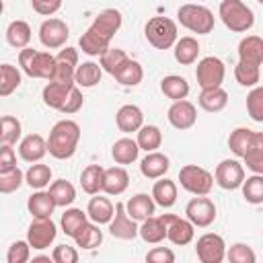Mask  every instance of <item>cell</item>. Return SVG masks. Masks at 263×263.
Instances as JSON below:
<instances>
[{
  "label": "cell",
  "mask_w": 263,
  "mask_h": 263,
  "mask_svg": "<svg viewBox=\"0 0 263 263\" xmlns=\"http://www.w3.org/2000/svg\"><path fill=\"white\" fill-rule=\"evenodd\" d=\"M121 27V12L115 8H105L101 10L92 25L86 29V33H82L80 37V49L86 55H103L109 49L111 39L115 37V33Z\"/></svg>",
  "instance_id": "cell-1"
},
{
  "label": "cell",
  "mask_w": 263,
  "mask_h": 263,
  "mask_svg": "<svg viewBox=\"0 0 263 263\" xmlns=\"http://www.w3.org/2000/svg\"><path fill=\"white\" fill-rule=\"evenodd\" d=\"M78 140H80V127H78V123L72 121V119H62L49 132L47 152L53 158H58V160H66V158H70L76 152Z\"/></svg>",
  "instance_id": "cell-2"
},
{
  "label": "cell",
  "mask_w": 263,
  "mask_h": 263,
  "mask_svg": "<svg viewBox=\"0 0 263 263\" xmlns=\"http://www.w3.org/2000/svg\"><path fill=\"white\" fill-rule=\"evenodd\" d=\"M18 66L31 78L51 80V76L55 72V58L47 51H37V49L25 47L18 51Z\"/></svg>",
  "instance_id": "cell-3"
},
{
  "label": "cell",
  "mask_w": 263,
  "mask_h": 263,
  "mask_svg": "<svg viewBox=\"0 0 263 263\" xmlns=\"http://www.w3.org/2000/svg\"><path fill=\"white\" fill-rule=\"evenodd\" d=\"M218 12H220L222 23H224L230 31H234V33H245V31H249V29L253 27V23H255L253 10H251L245 2H240V0H222Z\"/></svg>",
  "instance_id": "cell-4"
},
{
  "label": "cell",
  "mask_w": 263,
  "mask_h": 263,
  "mask_svg": "<svg viewBox=\"0 0 263 263\" xmlns=\"http://www.w3.org/2000/svg\"><path fill=\"white\" fill-rule=\"evenodd\" d=\"M177 16H179V23L197 33V35H205L214 29V14L210 8L201 6V4H183L179 6L177 10Z\"/></svg>",
  "instance_id": "cell-5"
},
{
  "label": "cell",
  "mask_w": 263,
  "mask_h": 263,
  "mask_svg": "<svg viewBox=\"0 0 263 263\" xmlns=\"http://www.w3.org/2000/svg\"><path fill=\"white\" fill-rule=\"evenodd\" d=\"M146 39L156 49H168L177 43V25L168 16H152L146 23Z\"/></svg>",
  "instance_id": "cell-6"
},
{
  "label": "cell",
  "mask_w": 263,
  "mask_h": 263,
  "mask_svg": "<svg viewBox=\"0 0 263 263\" xmlns=\"http://www.w3.org/2000/svg\"><path fill=\"white\" fill-rule=\"evenodd\" d=\"M181 187L193 195H208L214 187V177L210 171L197 166V164H185L179 171Z\"/></svg>",
  "instance_id": "cell-7"
},
{
  "label": "cell",
  "mask_w": 263,
  "mask_h": 263,
  "mask_svg": "<svg viewBox=\"0 0 263 263\" xmlns=\"http://www.w3.org/2000/svg\"><path fill=\"white\" fill-rule=\"evenodd\" d=\"M195 253H197V259L201 263H222L224 257H226V245H224V238L220 234H214V232H208L203 236L197 238L195 242Z\"/></svg>",
  "instance_id": "cell-8"
},
{
  "label": "cell",
  "mask_w": 263,
  "mask_h": 263,
  "mask_svg": "<svg viewBox=\"0 0 263 263\" xmlns=\"http://www.w3.org/2000/svg\"><path fill=\"white\" fill-rule=\"evenodd\" d=\"M224 72L226 70H224L222 60L208 55V58L199 60L197 70H195V78H197V84L201 88H214V86H222Z\"/></svg>",
  "instance_id": "cell-9"
},
{
  "label": "cell",
  "mask_w": 263,
  "mask_h": 263,
  "mask_svg": "<svg viewBox=\"0 0 263 263\" xmlns=\"http://www.w3.org/2000/svg\"><path fill=\"white\" fill-rule=\"evenodd\" d=\"M214 179H216V183H218L222 189L232 191V189L242 187V181H245V168H242V164H240L238 160H234V158H226V160H222V162L216 166V171H214Z\"/></svg>",
  "instance_id": "cell-10"
},
{
  "label": "cell",
  "mask_w": 263,
  "mask_h": 263,
  "mask_svg": "<svg viewBox=\"0 0 263 263\" xmlns=\"http://www.w3.org/2000/svg\"><path fill=\"white\" fill-rule=\"evenodd\" d=\"M166 224V238L177 245V247H183V245H189L193 240V234H195V224L187 218H179L175 214H162L160 216Z\"/></svg>",
  "instance_id": "cell-11"
},
{
  "label": "cell",
  "mask_w": 263,
  "mask_h": 263,
  "mask_svg": "<svg viewBox=\"0 0 263 263\" xmlns=\"http://www.w3.org/2000/svg\"><path fill=\"white\" fill-rule=\"evenodd\" d=\"M55 234H58V228L51 222V218H33V222L29 224V230H27V240L31 242L33 249L41 251L53 242Z\"/></svg>",
  "instance_id": "cell-12"
},
{
  "label": "cell",
  "mask_w": 263,
  "mask_h": 263,
  "mask_svg": "<svg viewBox=\"0 0 263 263\" xmlns=\"http://www.w3.org/2000/svg\"><path fill=\"white\" fill-rule=\"evenodd\" d=\"M185 214L187 218L195 224V226H210L214 220H216V205L210 197H203V195H197L193 197L187 205H185Z\"/></svg>",
  "instance_id": "cell-13"
},
{
  "label": "cell",
  "mask_w": 263,
  "mask_h": 263,
  "mask_svg": "<svg viewBox=\"0 0 263 263\" xmlns=\"http://www.w3.org/2000/svg\"><path fill=\"white\" fill-rule=\"evenodd\" d=\"M109 232L115 238H121V240H132L140 234V228L136 226V220L129 218V214L125 210V203H121V201L115 205V218L109 222Z\"/></svg>",
  "instance_id": "cell-14"
},
{
  "label": "cell",
  "mask_w": 263,
  "mask_h": 263,
  "mask_svg": "<svg viewBox=\"0 0 263 263\" xmlns=\"http://www.w3.org/2000/svg\"><path fill=\"white\" fill-rule=\"evenodd\" d=\"M68 25L62 21V18H47L41 23L39 27V39L45 47L49 49H58L66 43L68 39Z\"/></svg>",
  "instance_id": "cell-15"
},
{
  "label": "cell",
  "mask_w": 263,
  "mask_h": 263,
  "mask_svg": "<svg viewBox=\"0 0 263 263\" xmlns=\"http://www.w3.org/2000/svg\"><path fill=\"white\" fill-rule=\"evenodd\" d=\"M195 119H197V109L187 99L175 101L171 105V109H168V121L177 129H189L195 123Z\"/></svg>",
  "instance_id": "cell-16"
},
{
  "label": "cell",
  "mask_w": 263,
  "mask_h": 263,
  "mask_svg": "<svg viewBox=\"0 0 263 263\" xmlns=\"http://www.w3.org/2000/svg\"><path fill=\"white\" fill-rule=\"evenodd\" d=\"M76 86V82H55V80H49L45 86H43V103L51 109H62V105L66 103L70 90Z\"/></svg>",
  "instance_id": "cell-17"
},
{
  "label": "cell",
  "mask_w": 263,
  "mask_h": 263,
  "mask_svg": "<svg viewBox=\"0 0 263 263\" xmlns=\"http://www.w3.org/2000/svg\"><path fill=\"white\" fill-rule=\"evenodd\" d=\"M171 168V160H168V156H164V154H160V152H148L144 158H142V162H140V171H142V175L144 177H148V179H160V177H164L166 175V171Z\"/></svg>",
  "instance_id": "cell-18"
},
{
  "label": "cell",
  "mask_w": 263,
  "mask_h": 263,
  "mask_svg": "<svg viewBox=\"0 0 263 263\" xmlns=\"http://www.w3.org/2000/svg\"><path fill=\"white\" fill-rule=\"evenodd\" d=\"M115 121L123 134H132V132H138L142 127L144 115H142V109L136 105H121L117 115H115Z\"/></svg>",
  "instance_id": "cell-19"
},
{
  "label": "cell",
  "mask_w": 263,
  "mask_h": 263,
  "mask_svg": "<svg viewBox=\"0 0 263 263\" xmlns=\"http://www.w3.org/2000/svg\"><path fill=\"white\" fill-rule=\"evenodd\" d=\"M47 152V142L43 140V136L39 134H29L27 138H23L21 146H18V154L23 160L27 162H37L45 156Z\"/></svg>",
  "instance_id": "cell-20"
},
{
  "label": "cell",
  "mask_w": 263,
  "mask_h": 263,
  "mask_svg": "<svg viewBox=\"0 0 263 263\" xmlns=\"http://www.w3.org/2000/svg\"><path fill=\"white\" fill-rule=\"evenodd\" d=\"M129 185V175L123 166H111L105 168V177H103V191L109 195H119L127 189Z\"/></svg>",
  "instance_id": "cell-21"
},
{
  "label": "cell",
  "mask_w": 263,
  "mask_h": 263,
  "mask_svg": "<svg viewBox=\"0 0 263 263\" xmlns=\"http://www.w3.org/2000/svg\"><path fill=\"white\" fill-rule=\"evenodd\" d=\"M238 60L249 64H263V39L259 35H247L238 43Z\"/></svg>",
  "instance_id": "cell-22"
},
{
  "label": "cell",
  "mask_w": 263,
  "mask_h": 263,
  "mask_svg": "<svg viewBox=\"0 0 263 263\" xmlns=\"http://www.w3.org/2000/svg\"><path fill=\"white\" fill-rule=\"evenodd\" d=\"M228 105V92L222 86H214V88H201L199 95V107L208 113H218Z\"/></svg>",
  "instance_id": "cell-23"
},
{
  "label": "cell",
  "mask_w": 263,
  "mask_h": 263,
  "mask_svg": "<svg viewBox=\"0 0 263 263\" xmlns=\"http://www.w3.org/2000/svg\"><path fill=\"white\" fill-rule=\"evenodd\" d=\"M27 208H29V214L33 218H51V214L58 205H55L53 197L49 195V191H37L29 197Z\"/></svg>",
  "instance_id": "cell-24"
},
{
  "label": "cell",
  "mask_w": 263,
  "mask_h": 263,
  "mask_svg": "<svg viewBox=\"0 0 263 263\" xmlns=\"http://www.w3.org/2000/svg\"><path fill=\"white\" fill-rule=\"evenodd\" d=\"M154 197H150V195H146V193H138V195H134L127 203H125V210H127V214H129V218H134L136 222L140 220V222H144L146 218H150L152 214H154Z\"/></svg>",
  "instance_id": "cell-25"
},
{
  "label": "cell",
  "mask_w": 263,
  "mask_h": 263,
  "mask_svg": "<svg viewBox=\"0 0 263 263\" xmlns=\"http://www.w3.org/2000/svg\"><path fill=\"white\" fill-rule=\"evenodd\" d=\"M113 212H115L113 203H111L107 197H101V195L90 197V201H88V205H86L88 218H90L92 222H97V224H109V222L113 220V216H115Z\"/></svg>",
  "instance_id": "cell-26"
},
{
  "label": "cell",
  "mask_w": 263,
  "mask_h": 263,
  "mask_svg": "<svg viewBox=\"0 0 263 263\" xmlns=\"http://www.w3.org/2000/svg\"><path fill=\"white\" fill-rule=\"evenodd\" d=\"M138 152H140L138 140H132V138H121L111 148V156L117 164H132L138 158Z\"/></svg>",
  "instance_id": "cell-27"
},
{
  "label": "cell",
  "mask_w": 263,
  "mask_h": 263,
  "mask_svg": "<svg viewBox=\"0 0 263 263\" xmlns=\"http://www.w3.org/2000/svg\"><path fill=\"white\" fill-rule=\"evenodd\" d=\"M245 162L247 166L257 173V175H263V132H255L253 134V140L245 152Z\"/></svg>",
  "instance_id": "cell-28"
},
{
  "label": "cell",
  "mask_w": 263,
  "mask_h": 263,
  "mask_svg": "<svg viewBox=\"0 0 263 263\" xmlns=\"http://www.w3.org/2000/svg\"><path fill=\"white\" fill-rule=\"evenodd\" d=\"M103 177L105 168L101 164H88L80 173V185L88 195H97L99 191H103Z\"/></svg>",
  "instance_id": "cell-29"
},
{
  "label": "cell",
  "mask_w": 263,
  "mask_h": 263,
  "mask_svg": "<svg viewBox=\"0 0 263 263\" xmlns=\"http://www.w3.org/2000/svg\"><path fill=\"white\" fill-rule=\"evenodd\" d=\"M160 90L164 92V97H168L173 101H181L189 95V82L183 76L171 74V76H164L160 80Z\"/></svg>",
  "instance_id": "cell-30"
},
{
  "label": "cell",
  "mask_w": 263,
  "mask_h": 263,
  "mask_svg": "<svg viewBox=\"0 0 263 263\" xmlns=\"http://www.w3.org/2000/svg\"><path fill=\"white\" fill-rule=\"evenodd\" d=\"M140 236L146 242H152V245L164 240L166 238V224H164V220L160 216L158 218H154V216L146 218L142 222V226H140Z\"/></svg>",
  "instance_id": "cell-31"
},
{
  "label": "cell",
  "mask_w": 263,
  "mask_h": 263,
  "mask_svg": "<svg viewBox=\"0 0 263 263\" xmlns=\"http://www.w3.org/2000/svg\"><path fill=\"white\" fill-rule=\"evenodd\" d=\"M6 41L16 47V49H25L31 41V27L25 21H12L6 27Z\"/></svg>",
  "instance_id": "cell-32"
},
{
  "label": "cell",
  "mask_w": 263,
  "mask_h": 263,
  "mask_svg": "<svg viewBox=\"0 0 263 263\" xmlns=\"http://www.w3.org/2000/svg\"><path fill=\"white\" fill-rule=\"evenodd\" d=\"M199 55V43L195 37H181L175 43V60L183 66H189Z\"/></svg>",
  "instance_id": "cell-33"
},
{
  "label": "cell",
  "mask_w": 263,
  "mask_h": 263,
  "mask_svg": "<svg viewBox=\"0 0 263 263\" xmlns=\"http://www.w3.org/2000/svg\"><path fill=\"white\" fill-rule=\"evenodd\" d=\"M113 78L119 82V84H123V86H136V84H140L142 82V78H144V70H142V66L136 62V60H125V64L113 74Z\"/></svg>",
  "instance_id": "cell-34"
},
{
  "label": "cell",
  "mask_w": 263,
  "mask_h": 263,
  "mask_svg": "<svg viewBox=\"0 0 263 263\" xmlns=\"http://www.w3.org/2000/svg\"><path fill=\"white\" fill-rule=\"evenodd\" d=\"M152 197L162 208L175 205V201H177V185H175V181L160 177V181H156L154 187H152Z\"/></svg>",
  "instance_id": "cell-35"
},
{
  "label": "cell",
  "mask_w": 263,
  "mask_h": 263,
  "mask_svg": "<svg viewBox=\"0 0 263 263\" xmlns=\"http://www.w3.org/2000/svg\"><path fill=\"white\" fill-rule=\"evenodd\" d=\"M49 195L53 197L58 208H66V205H70L76 199V189H74V185L70 181L58 179V181H53L49 185Z\"/></svg>",
  "instance_id": "cell-36"
},
{
  "label": "cell",
  "mask_w": 263,
  "mask_h": 263,
  "mask_svg": "<svg viewBox=\"0 0 263 263\" xmlns=\"http://www.w3.org/2000/svg\"><path fill=\"white\" fill-rule=\"evenodd\" d=\"M101 74H103V68H101L99 64H95V62H84L82 66L76 68L74 80H76L78 86L90 88V86H95V84L101 82Z\"/></svg>",
  "instance_id": "cell-37"
},
{
  "label": "cell",
  "mask_w": 263,
  "mask_h": 263,
  "mask_svg": "<svg viewBox=\"0 0 263 263\" xmlns=\"http://www.w3.org/2000/svg\"><path fill=\"white\" fill-rule=\"evenodd\" d=\"M86 212H82V210H78V208H70V210H66L64 214H62V230H64V234H68V236H76V232L88 222L86 220Z\"/></svg>",
  "instance_id": "cell-38"
},
{
  "label": "cell",
  "mask_w": 263,
  "mask_h": 263,
  "mask_svg": "<svg viewBox=\"0 0 263 263\" xmlns=\"http://www.w3.org/2000/svg\"><path fill=\"white\" fill-rule=\"evenodd\" d=\"M74 240H76V245L82 247V249H95V247H99V245L103 242V232H101V228L97 226V222H95V224L86 222V224L76 232Z\"/></svg>",
  "instance_id": "cell-39"
},
{
  "label": "cell",
  "mask_w": 263,
  "mask_h": 263,
  "mask_svg": "<svg viewBox=\"0 0 263 263\" xmlns=\"http://www.w3.org/2000/svg\"><path fill=\"white\" fill-rule=\"evenodd\" d=\"M234 78L240 86H255L261 80V70L257 64H249L238 60V64L234 66Z\"/></svg>",
  "instance_id": "cell-40"
},
{
  "label": "cell",
  "mask_w": 263,
  "mask_h": 263,
  "mask_svg": "<svg viewBox=\"0 0 263 263\" xmlns=\"http://www.w3.org/2000/svg\"><path fill=\"white\" fill-rule=\"evenodd\" d=\"M21 86V72L12 64L0 66V97H8L12 90Z\"/></svg>",
  "instance_id": "cell-41"
},
{
  "label": "cell",
  "mask_w": 263,
  "mask_h": 263,
  "mask_svg": "<svg viewBox=\"0 0 263 263\" xmlns=\"http://www.w3.org/2000/svg\"><path fill=\"white\" fill-rule=\"evenodd\" d=\"M162 144V134L156 125H142L138 129V146L140 150H146V152H154L156 148H160Z\"/></svg>",
  "instance_id": "cell-42"
},
{
  "label": "cell",
  "mask_w": 263,
  "mask_h": 263,
  "mask_svg": "<svg viewBox=\"0 0 263 263\" xmlns=\"http://www.w3.org/2000/svg\"><path fill=\"white\" fill-rule=\"evenodd\" d=\"M253 129H249V127H236L232 134H230V138H228V148L232 150V154L234 156H245V152H247V148H249V144H251V140H253Z\"/></svg>",
  "instance_id": "cell-43"
},
{
  "label": "cell",
  "mask_w": 263,
  "mask_h": 263,
  "mask_svg": "<svg viewBox=\"0 0 263 263\" xmlns=\"http://www.w3.org/2000/svg\"><path fill=\"white\" fill-rule=\"evenodd\" d=\"M21 138V121L12 115H2L0 117V142L2 144H16Z\"/></svg>",
  "instance_id": "cell-44"
},
{
  "label": "cell",
  "mask_w": 263,
  "mask_h": 263,
  "mask_svg": "<svg viewBox=\"0 0 263 263\" xmlns=\"http://www.w3.org/2000/svg\"><path fill=\"white\" fill-rule=\"evenodd\" d=\"M242 197L249 203H263V175H253L242 181Z\"/></svg>",
  "instance_id": "cell-45"
},
{
  "label": "cell",
  "mask_w": 263,
  "mask_h": 263,
  "mask_svg": "<svg viewBox=\"0 0 263 263\" xmlns=\"http://www.w3.org/2000/svg\"><path fill=\"white\" fill-rule=\"evenodd\" d=\"M25 181L33 187V189H43L49 185L51 181V168L47 164H31V168L25 175Z\"/></svg>",
  "instance_id": "cell-46"
},
{
  "label": "cell",
  "mask_w": 263,
  "mask_h": 263,
  "mask_svg": "<svg viewBox=\"0 0 263 263\" xmlns=\"http://www.w3.org/2000/svg\"><path fill=\"white\" fill-rule=\"evenodd\" d=\"M125 60H127V53H125L123 49L109 47V49L101 55V68L113 76V74H115L123 64H125Z\"/></svg>",
  "instance_id": "cell-47"
},
{
  "label": "cell",
  "mask_w": 263,
  "mask_h": 263,
  "mask_svg": "<svg viewBox=\"0 0 263 263\" xmlns=\"http://www.w3.org/2000/svg\"><path fill=\"white\" fill-rule=\"evenodd\" d=\"M247 111L253 121L263 123V86H257L247 95Z\"/></svg>",
  "instance_id": "cell-48"
},
{
  "label": "cell",
  "mask_w": 263,
  "mask_h": 263,
  "mask_svg": "<svg viewBox=\"0 0 263 263\" xmlns=\"http://www.w3.org/2000/svg\"><path fill=\"white\" fill-rule=\"evenodd\" d=\"M23 181H25V175L18 166H14L8 173H0V191L2 193H12L23 185Z\"/></svg>",
  "instance_id": "cell-49"
},
{
  "label": "cell",
  "mask_w": 263,
  "mask_h": 263,
  "mask_svg": "<svg viewBox=\"0 0 263 263\" xmlns=\"http://www.w3.org/2000/svg\"><path fill=\"white\" fill-rule=\"evenodd\" d=\"M31 255V242L29 240H16L8 247L6 263H27Z\"/></svg>",
  "instance_id": "cell-50"
},
{
  "label": "cell",
  "mask_w": 263,
  "mask_h": 263,
  "mask_svg": "<svg viewBox=\"0 0 263 263\" xmlns=\"http://www.w3.org/2000/svg\"><path fill=\"white\" fill-rule=\"evenodd\" d=\"M226 257H228L230 263H255V259H257L253 249L249 245H242V242L232 245L230 251L226 253Z\"/></svg>",
  "instance_id": "cell-51"
},
{
  "label": "cell",
  "mask_w": 263,
  "mask_h": 263,
  "mask_svg": "<svg viewBox=\"0 0 263 263\" xmlns=\"http://www.w3.org/2000/svg\"><path fill=\"white\" fill-rule=\"evenodd\" d=\"M74 76H76V66H72L68 62H62V60H55V72H53L51 80H55V82H76Z\"/></svg>",
  "instance_id": "cell-52"
},
{
  "label": "cell",
  "mask_w": 263,
  "mask_h": 263,
  "mask_svg": "<svg viewBox=\"0 0 263 263\" xmlns=\"http://www.w3.org/2000/svg\"><path fill=\"white\" fill-rule=\"evenodd\" d=\"M51 261H55V263H76L78 261V251L70 245H58L51 253Z\"/></svg>",
  "instance_id": "cell-53"
},
{
  "label": "cell",
  "mask_w": 263,
  "mask_h": 263,
  "mask_svg": "<svg viewBox=\"0 0 263 263\" xmlns=\"http://www.w3.org/2000/svg\"><path fill=\"white\" fill-rule=\"evenodd\" d=\"M82 103H84V97H82V92H80V88L78 86H74L72 90H70V95H68V99H66V103L62 105V113H66V115H70V113H76L80 107H82Z\"/></svg>",
  "instance_id": "cell-54"
},
{
  "label": "cell",
  "mask_w": 263,
  "mask_h": 263,
  "mask_svg": "<svg viewBox=\"0 0 263 263\" xmlns=\"http://www.w3.org/2000/svg\"><path fill=\"white\" fill-rule=\"evenodd\" d=\"M16 166V156L10 144H2L0 148V173H8Z\"/></svg>",
  "instance_id": "cell-55"
},
{
  "label": "cell",
  "mask_w": 263,
  "mask_h": 263,
  "mask_svg": "<svg viewBox=\"0 0 263 263\" xmlns=\"http://www.w3.org/2000/svg\"><path fill=\"white\" fill-rule=\"evenodd\" d=\"M146 261L150 263H173L175 261V253L166 247H156L146 255Z\"/></svg>",
  "instance_id": "cell-56"
},
{
  "label": "cell",
  "mask_w": 263,
  "mask_h": 263,
  "mask_svg": "<svg viewBox=\"0 0 263 263\" xmlns=\"http://www.w3.org/2000/svg\"><path fill=\"white\" fill-rule=\"evenodd\" d=\"M31 4H33V10L35 12H39L43 16H49V14H53V12L60 10L62 0H31Z\"/></svg>",
  "instance_id": "cell-57"
},
{
  "label": "cell",
  "mask_w": 263,
  "mask_h": 263,
  "mask_svg": "<svg viewBox=\"0 0 263 263\" xmlns=\"http://www.w3.org/2000/svg\"><path fill=\"white\" fill-rule=\"evenodd\" d=\"M55 60H62V62H68L72 66H78V51L74 47H66V49H60V53L55 55Z\"/></svg>",
  "instance_id": "cell-58"
},
{
  "label": "cell",
  "mask_w": 263,
  "mask_h": 263,
  "mask_svg": "<svg viewBox=\"0 0 263 263\" xmlns=\"http://www.w3.org/2000/svg\"><path fill=\"white\" fill-rule=\"evenodd\" d=\"M33 263H49V257H33Z\"/></svg>",
  "instance_id": "cell-59"
},
{
  "label": "cell",
  "mask_w": 263,
  "mask_h": 263,
  "mask_svg": "<svg viewBox=\"0 0 263 263\" xmlns=\"http://www.w3.org/2000/svg\"><path fill=\"white\" fill-rule=\"evenodd\" d=\"M257 2H259V4H263V0H257Z\"/></svg>",
  "instance_id": "cell-60"
}]
</instances>
